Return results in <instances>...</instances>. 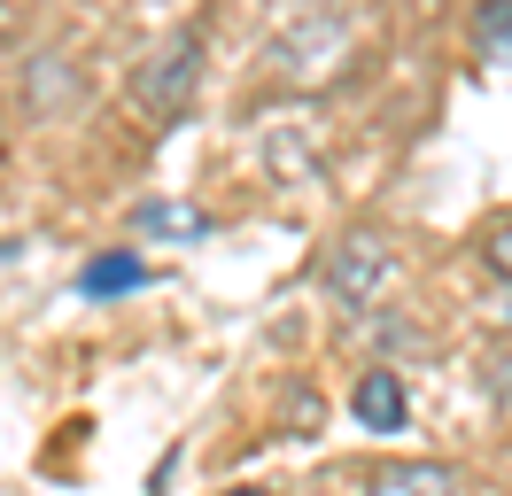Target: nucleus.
<instances>
[{
  "label": "nucleus",
  "mask_w": 512,
  "mask_h": 496,
  "mask_svg": "<svg viewBox=\"0 0 512 496\" xmlns=\"http://www.w3.org/2000/svg\"><path fill=\"white\" fill-rule=\"evenodd\" d=\"M365 496H458V473L435 458H396L365 481Z\"/></svg>",
  "instance_id": "obj_3"
},
{
  "label": "nucleus",
  "mask_w": 512,
  "mask_h": 496,
  "mask_svg": "<svg viewBox=\"0 0 512 496\" xmlns=\"http://www.w3.org/2000/svg\"><path fill=\"white\" fill-rule=\"evenodd\" d=\"M140 279H148L140 256H101V264H86V295H117V287H140Z\"/></svg>",
  "instance_id": "obj_6"
},
{
  "label": "nucleus",
  "mask_w": 512,
  "mask_h": 496,
  "mask_svg": "<svg viewBox=\"0 0 512 496\" xmlns=\"http://www.w3.org/2000/svg\"><path fill=\"white\" fill-rule=\"evenodd\" d=\"M194 86H202V39L194 31H171L156 55L140 62V78H132V101L148 109L156 124H179L194 109Z\"/></svg>",
  "instance_id": "obj_1"
},
{
  "label": "nucleus",
  "mask_w": 512,
  "mask_h": 496,
  "mask_svg": "<svg viewBox=\"0 0 512 496\" xmlns=\"http://www.w3.org/2000/svg\"><path fill=\"white\" fill-rule=\"evenodd\" d=\"M388 272H396V256H388L381 233H350V241L326 256V295H334V303H350V310H365L388 287Z\"/></svg>",
  "instance_id": "obj_2"
},
{
  "label": "nucleus",
  "mask_w": 512,
  "mask_h": 496,
  "mask_svg": "<svg viewBox=\"0 0 512 496\" xmlns=\"http://www.w3.org/2000/svg\"><path fill=\"white\" fill-rule=\"evenodd\" d=\"M225 496H272V489H225Z\"/></svg>",
  "instance_id": "obj_10"
},
{
  "label": "nucleus",
  "mask_w": 512,
  "mask_h": 496,
  "mask_svg": "<svg viewBox=\"0 0 512 496\" xmlns=\"http://www.w3.org/2000/svg\"><path fill=\"white\" fill-rule=\"evenodd\" d=\"M481 256H489V272L505 279L512 287V225H497V233H489V248H481Z\"/></svg>",
  "instance_id": "obj_8"
},
{
  "label": "nucleus",
  "mask_w": 512,
  "mask_h": 496,
  "mask_svg": "<svg viewBox=\"0 0 512 496\" xmlns=\"http://www.w3.org/2000/svg\"><path fill=\"white\" fill-rule=\"evenodd\" d=\"M350 411H357V419H365L373 434H396V427H404V380H396L388 365H373L365 380H357Z\"/></svg>",
  "instance_id": "obj_4"
},
{
  "label": "nucleus",
  "mask_w": 512,
  "mask_h": 496,
  "mask_svg": "<svg viewBox=\"0 0 512 496\" xmlns=\"http://www.w3.org/2000/svg\"><path fill=\"white\" fill-rule=\"evenodd\" d=\"M8 39H16V8L0 0V47H8Z\"/></svg>",
  "instance_id": "obj_9"
},
{
  "label": "nucleus",
  "mask_w": 512,
  "mask_h": 496,
  "mask_svg": "<svg viewBox=\"0 0 512 496\" xmlns=\"http://www.w3.org/2000/svg\"><path fill=\"white\" fill-rule=\"evenodd\" d=\"M132 233H148V241H194V233H210V217L202 210H171V202H148V210H132Z\"/></svg>",
  "instance_id": "obj_5"
},
{
  "label": "nucleus",
  "mask_w": 512,
  "mask_h": 496,
  "mask_svg": "<svg viewBox=\"0 0 512 496\" xmlns=\"http://www.w3.org/2000/svg\"><path fill=\"white\" fill-rule=\"evenodd\" d=\"M474 39L497 55V47H512V0H481V24H474Z\"/></svg>",
  "instance_id": "obj_7"
}]
</instances>
